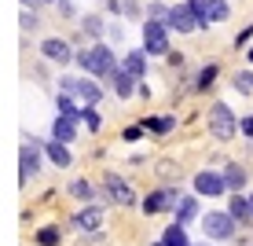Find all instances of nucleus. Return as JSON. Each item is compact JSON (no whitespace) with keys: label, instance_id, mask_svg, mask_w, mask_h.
Instances as JSON below:
<instances>
[{"label":"nucleus","instance_id":"1","mask_svg":"<svg viewBox=\"0 0 253 246\" xmlns=\"http://www.w3.org/2000/svg\"><path fill=\"white\" fill-rule=\"evenodd\" d=\"M74 63L81 66V74H88V77H110L118 70V55H114V48H110V45L92 41L88 48H81L74 55Z\"/></svg>","mask_w":253,"mask_h":246},{"label":"nucleus","instance_id":"2","mask_svg":"<svg viewBox=\"0 0 253 246\" xmlns=\"http://www.w3.org/2000/svg\"><path fill=\"white\" fill-rule=\"evenodd\" d=\"M206 121H209V136L220 140V144H228V140L239 136V118H235V110L228 107V103H220V99L209 107Z\"/></svg>","mask_w":253,"mask_h":246},{"label":"nucleus","instance_id":"3","mask_svg":"<svg viewBox=\"0 0 253 246\" xmlns=\"http://www.w3.org/2000/svg\"><path fill=\"white\" fill-rule=\"evenodd\" d=\"M143 51H147V59L169 55V26L165 22H158V19L143 22Z\"/></svg>","mask_w":253,"mask_h":246},{"label":"nucleus","instance_id":"4","mask_svg":"<svg viewBox=\"0 0 253 246\" xmlns=\"http://www.w3.org/2000/svg\"><path fill=\"white\" fill-rule=\"evenodd\" d=\"M202 228H206L209 239L224 243V239H235V228H239V224H235V217L228 213V209H224V213H220V209H209V213L202 217Z\"/></svg>","mask_w":253,"mask_h":246},{"label":"nucleus","instance_id":"5","mask_svg":"<svg viewBox=\"0 0 253 246\" xmlns=\"http://www.w3.org/2000/svg\"><path fill=\"white\" fill-rule=\"evenodd\" d=\"M103 195H107V202H114V206H136V191L118 173H103Z\"/></svg>","mask_w":253,"mask_h":246},{"label":"nucleus","instance_id":"6","mask_svg":"<svg viewBox=\"0 0 253 246\" xmlns=\"http://www.w3.org/2000/svg\"><path fill=\"white\" fill-rule=\"evenodd\" d=\"M165 26H169V30H176V33H195V30H198V15H195V7H191V0L172 4Z\"/></svg>","mask_w":253,"mask_h":246},{"label":"nucleus","instance_id":"7","mask_svg":"<svg viewBox=\"0 0 253 246\" xmlns=\"http://www.w3.org/2000/svg\"><path fill=\"white\" fill-rule=\"evenodd\" d=\"M191 7H195V15H198V30L228 19V0H191Z\"/></svg>","mask_w":253,"mask_h":246},{"label":"nucleus","instance_id":"8","mask_svg":"<svg viewBox=\"0 0 253 246\" xmlns=\"http://www.w3.org/2000/svg\"><path fill=\"white\" fill-rule=\"evenodd\" d=\"M176 198H180V191H176V188H158V191H151V195L139 202V206H143V213H147V217H154V213H172Z\"/></svg>","mask_w":253,"mask_h":246},{"label":"nucleus","instance_id":"9","mask_svg":"<svg viewBox=\"0 0 253 246\" xmlns=\"http://www.w3.org/2000/svg\"><path fill=\"white\" fill-rule=\"evenodd\" d=\"M41 151H44V147H41V140H26V144L19 147V173H22V184L41 173Z\"/></svg>","mask_w":253,"mask_h":246},{"label":"nucleus","instance_id":"10","mask_svg":"<svg viewBox=\"0 0 253 246\" xmlns=\"http://www.w3.org/2000/svg\"><path fill=\"white\" fill-rule=\"evenodd\" d=\"M41 55H44L48 63L70 66V63H74V55H77V51L70 48V41H66V37H44V41H41Z\"/></svg>","mask_w":253,"mask_h":246},{"label":"nucleus","instance_id":"11","mask_svg":"<svg viewBox=\"0 0 253 246\" xmlns=\"http://www.w3.org/2000/svg\"><path fill=\"white\" fill-rule=\"evenodd\" d=\"M228 191L224 184V173H213V169H202L195 173V195H206V198H220Z\"/></svg>","mask_w":253,"mask_h":246},{"label":"nucleus","instance_id":"12","mask_svg":"<svg viewBox=\"0 0 253 246\" xmlns=\"http://www.w3.org/2000/svg\"><path fill=\"white\" fill-rule=\"evenodd\" d=\"M74 228H77L81 235H88V232H99V228H103V206L88 202L84 209H77V213H74Z\"/></svg>","mask_w":253,"mask_h":246},{"label":"nucleus","instance_id":"13","mask_svg":"<svg viewBox=\"0 0 253 246\" xmlns=\"http://www.w3.org/2000/svg\"><path fill=\"white\" fill-rule=\"evenodd\" d=\"M107 81H110V92H114L118 99H132V96H136V85H139L136 77L128 74V70H121V66L107 77Z\"/></svg>","mask_w":253,"mask_h":246},{"label":"nucleus","instance_id":"14","mask_svg":"<svg viewBox=\"0 0 253 246\" xmlns=\"http://www.w3.org/2000/svg\"><path fill=\"white\" fill-rule=\"evenodd\" d=\"M74 96L81 99V107H95V103L103 99V85H95V77H77V89H74Z\"/></svg>","mask_w":253,"mask_h":246},{"label":"nucleus","instance_id":"15","mask_svg":"<svg viewBox=\"0 0 253 246\" xmlns=\"http://www.w3.org/2000/svg\"><path fill=\"white\" fill-rule=\"evenodd\" d=\"M118 66H121V70H128V74H132L136 81H143V77H147V51H143V48H132V51H125Z\"/></svg>","mask_w":253,"mask_h":246},{"label":"nucleus","instance_id":"16","mask_svg":"<svg viewBox=\"0 0 253 246\" xmlns=\"http://www.w3.org/2000/svg\"><path fill=\"white\" fill-rule=\"evenodd\" d=\"M51 140H59V144H74V140H77V118L55 114V121H51Z\"/></svg>","mask_w":253,"mask_h":246},{"label":"nucleus","instance_id":"17","mask_svg":"<svg viewBox=\"0 0 253 246\" xmlns=\"http://www.w3.org/2000/svg\"><path fill=\"white\" fill-rule=\"evenodd\" d=\"M44 154L51 158V165H59V169H70V162H74V154H70V144H59V140H44Z\"/></svg>","mask_w":253,"mask_h":246},{"label":"nucleus","instance_id":"18","mask_svg":"<svg viewBox=\"0 0 253 246\" xmlns=\"http://www.w3.org/2000/svg\"><path fill=\"white\" fill-rule=\"evenodd\" d=\"M172 217H176V224H191L198 217V195H180L172 206Z\"/></svg>","mask_w":253,"mask_h":246},{"label":"nucleus","instance_id":"19","mask_svg":"<svg viewBox=\"0 0 253 246\" xmlns=\"http://www.w3.org/2000/svg\"><path fill=\"white\" fill-rule=\"evenodd\" d=\"M228 213L235 217V224H246V221H253V209H250V195H242V191H231Z\"/></svg>","mask_w":253,"mask_h":246},{"label":"nucleus","instance_id":"20","mask_svg":"<svg viewBox=\"0 0 253 246\" xmlns=\"http://www.w3.org/2000/svg\"><path fill=\"white\" fill-rule=\"evenodd\" d=\"M139 125H143V133L165 136V133H172V129H176V114H165V118H143Z\"/></svg>","mask_w":253,"mask_h":246},{"label":"nucleus","instance_id":"21","mask_svg":"<svg viewBox=\"0 0 253 246\" xmlns=\"http://www.w3.org/2000/svg\"><path fill=\"white\" fill-rule=\"evenodd\" d=\"M224 184H228V191H242L246 188V169L239 162H228L224 165Z\"/></svg>","mask_w":253,"mask_h":246},{"label":"nucleus","instance_id":"22","mask_svg":"<svg viewBox=\"0 0 253 246\" xmlns=\"http://www.w3.org/2000/svg\"><path fill=\"white\" fill-rule=\"evenodd\" d=\"M70 198H77V202H84V206H88V202H95V184L92 180H70Z\"/></svg>","mask_w":253,"mask_h":246},{"label":"nucleus","instance_id":"23","mask_svg":"<svg viewBox=\"0 0 253 246\" xmlns=\"http://www.w3.org/2000/svg\"><path fill=\"white\" fill-rule=\"evenodd\" d=\"M162 243H165V246H191L187 232H184V224H176V221H172V224L162 232Z\"/></svg>","mask_w":253,"mask_h":246},{"label":"nucleus","instance_id":"24","mask_svg":"<svg viewBox=\"0 0 253 246\" xmlns=\"http://www.w3.org/2000/svg\"><path fill=\"white\" fill-rule=\"evenodd\" d=\"M216 74H220V66H216V63L202 66V70H198V77H195V92H206V89H213Z\"/></svg>","mask_w":253,"mask_h":246},{"label":"nucleus","instance_id":"25","mask_svg":"<svg viewBox=\"0 0 253 246\" xmlns=\"http://www.w3.org/2000/svg\"><path fill=\"white\" fill-rule=\"evenodd\" d=\"M55 110H59V114H66V118H77V121H81V107H77L74 96H66V92H59V96H55Z\"/></svg>","mask_w":253,"mask_h":246},{"label":"nucleus","instance_id":"26","mask_svg":"<svg viewBox=\"0 0 253 246\" xmlns=\"http://www.w3.org/2000/svg\"><path fill=\"white\" fill-rule=\"evenodd\" d=\"M81 30H84V37H88V41H99L103 37V15H84Z\"/></svg>","mask_w":253,"mask_h":246},{"label":"nucleus","instance_id":"27","mask_svg":"<svg viewBox=\"0 0 253 246\" xmlns=\"http://www.w3.org/2000/svg\"><path fill=\"white\" fill-rule=\"evenodd\" d=\"M59 239H63V232H59L55 224H48V228L37 232V246H59Z\"/></svg>","mask_w":253,"mask_h":246},{"label":"nucleus","instance_id":"28","mask_svg":"<svg viewBox=\"0 0 253 246\" xmlns=\"http://www.w3.org/2000/svg\"><path fill=\"white\" fill-rule=\"evenodd\" d=\"M81 121L88 125V133H99V125H103V121H99V110H95V107H81Z\"/></svg>","mask_w":253,"mask_h":246},{"label":"nucleus","instance_id":"29","mask_svg":"<svg viewBox=\"0 0 253 246\" xmlns=\"http://www.w3.org/2000/svg\"><path fill=\"white\" fill-rule=\"evenodd\" d=\"M235 89H239V92H253V70H242V74H235Z\"/></svg>","mask_w":253,"mask_h":246},{"label":"nucleus","instance_id":"30","mask_svg":"<svg viewBox=\"0 0 253 246\" xmlns=\"http://www.w3.org/2000/svg\"><path fill=\"white\" fill-rule=\"evenodd\" d=\"M37 26H41V19L33 15V7H22V30H26V33H33Z\"/></svg>","mask_w":253,"mask_h":246},{"label":"nucleus","instance_id":"31","mask_svg":"<svg viewBox=\"0 0 253 246\" xmlns=\"http://www.w3.org/2000/svg\"><path fill=\"white\" fill-rule=\"evenodd\" d=\"M139 136H143V125H128L125 133H121V140H125V144H136Z\"/></svg>","mask_w":253,"mask_h":246},{"label":"nucleus","instance_id":"32","mask_svg":"<svg viewBox=\"0 0 253 246\" xmlns=\"http://www.w3.org/2000/svg\"><path fill=\"white\" fill-rule=\"evenodd\" d=\"M74 89H77V77H59V92H66V96H74Z\"/></svg>","mask_w":253,"mask_h":246},{"label":"nucleus","instance_id":"33","mask_svg":"<svg viewBox=\"0 0 253 246\" xmlns=\"http://www.w3.org/2000/svg\"><path fill=\"white\" fill-rule=\"evenodd\" d=\"M239 133L253 140V114H246V118H242V121H239Z\"/></svg>","mask_w":253,"mask_h":246},{"label":"nucleus","instance_id":"34","mask_svg":"<svg viewBox=\"0 0 253 246\" xmlns=\"http://www.w3.org/2000/svg\"><path fill=\"white\" fill-rule=\"evenodd\" d=\"M250 37H253V22H250L246 30L239 33V37H235V45H239V48H246V45H250Z\"/></svg>","mask_w":253,"mask_h":246},{"label":"nucleus","instance_id":"35","mask_svg":"<svg viewBox=\"0 0 253 246\" xmlns=\"http://www.w3.org/2000/svg\"><path fill=\"white\" fill-rule=\"evenodd\" d=\"M55 7H59V15H74V4H70V0H55Z\"/></svg>","mask_w":253,"mask_h":246},{"label":"nucleus","instance_id":"36","mask_svg":"<svg viewBox=\"0 0 253 246\" xmlns=\"http://www.w3.org/2000/svg\"><path fill=\"white\" fill-rule=\"evenodd\" d=\"M41 4H44V0H22V7H33V11H37Z\"/></svg>","mask_w":253,"mask_h":246},{"label":"nucleus","instance_id":"37","mask_svg":"<svg viewBox=\"0 0 253 246\" xmlns=\"http://www.w3.org/2000/svg\"><path fill=\"white\" fill-rule=\"evenodd\" d=\"M246 59H250V63H253V45H250V51H246Z\"/></svg>","mask_w":253,"mask_h":246},{"label":"nucleus","instance_id":"38","mask_svg":"<svg viewBox=\"0 0 253 246\" xmlns=\"http://www.w3.org/2000/svg\"><path fill=\"white\" fill-rule=\"evenodd\" d=\"M151 246H165V243H162V239H158V243H151Z\"/></svg>","mask_w":253,"mask_h":246},{"label":"nucleus","instance_id":"39","mask_svg":"<svg viewBox=\"0 0 253 246\" xmlns=\"http://www.w3.org/2000/svg\"><path fill=\"white\" fill-rule=\"evenodd\" d=\"M250 209H253V195H250Z\"/></svg>","mask_w":253,"mask_h":246},{"label":"nucleus","instance_id":"40","mask_svg":"<svg viewBox=\"0 0 253 246\" xmlns=\"http://www.w3.org/2000/svg\"><path fill=\"white\" fill-rule=\"evenodd\" d=\"M44 4H55V0H44Z\"/></svg>","mask_w":253,"mask_h":246},{"label":"nucleus","instance_id":"41","mask_svg":"<svg viewBox=\"0 0 253 246\" xmlns=\"http://www.w3.org/2000/svg\"><path fill=\"white\" fill-rule=\"evenodd\" d=\"M198 246H206V243H198Z\"/></svg>","mask_w":253,"mask_h":246}]
</instances>
